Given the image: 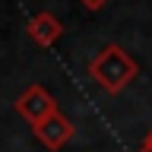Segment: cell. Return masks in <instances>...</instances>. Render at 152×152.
I'll return each mask as SVG.
<instances>
[{"instance_id": "cell-1", "label": "cell", "mask_w": 152, "mask_h": 152, "mask_svg": "<svg viewBox=\"0 0 152 152\" xmlns=\"http://www.w3.org/2000/svg\"><path fill=\"white\" fill-rule=\"evenodd\" d=\"M89 76H92L108 95H117L140 76V66H136V60H133L121 45H108V48H102V51L95 54V60L89 64Z\"/></svg>"}, {"instance_id": "cell-2", "label": "cell", "mask_w": 152, "mask_h": 152, "mask_svg": "<svg viewBox=\"0 0 152 152\" xmlns=\"http://www.w3.org/2000/svg\"><path fill=\"white\" fill-rule=\"evenodd\" d=\"M16 114L19 117H26L32 127H38L41 121H48L51 114H57V102H54V95L48 92L45 86H28L26 92L16 98Z\"/></svg>"}, {"instance_id": "cell-3", "label": "cell", "mask_w": 152, "mask_h": 152, "mask_svg": "<svg viewBox=\"0 0 152 152\" xmlns=\"http://www.w3.org/2000/svg\"><path fill=\"white\" fill-rule=\"evenodd\" d=\"M32 133H35V140L41 142L45 149L57 152V149H64L66 142L73 140V124L57 111V114H51L48 121H41L38 127H32Z\"/></svg>"}, {"instance_id": "cell-4", "label": "cell", "mask_w": 152, "mask_h": 152, "mask_svg": "<svg viewBox=\"0 0 152 152\" xmlns=\"http://www.w3.org/2000/svg\"><path fill=\"white\" fill-rule=\"evenodd\" d=\"M28 38L35 41L38 48H51L57 45V38L64 35V26H60V19L54 16V13H48V10H41V13H35V16L28 19Z\"/></svg>"}, {"instance_id": "cell-5", "label": "cell", "mask_w": 152, "mask_h": 152, "mask_svg": "<svg viewBox=\"0 0 152 152\" xmlns=\"http://www.w3.org/2000/svg\"><path fill=\"white\" fill-rule=\"evenodd\" d=\"M79 3H83L86 10H102L104 3H108V0H79Z\"/></svg>"}, {"instance_id": "cell-6", "label": "cell", "mask_w": 152, "mask_h": 152, "mask_svg": "<svg viewBox=\"0 0 152 152\" xmlns=\"http://www.w3.org/2000/svg\"><path fill=\"white\" fill-rule=\"evenodd\" d=\"M142 149H146V152H152V133L146 136V142H142Z\"/></svg>"}]
</instances>
